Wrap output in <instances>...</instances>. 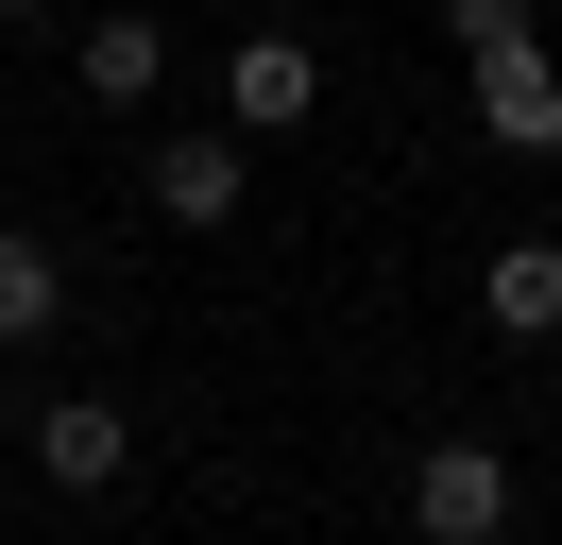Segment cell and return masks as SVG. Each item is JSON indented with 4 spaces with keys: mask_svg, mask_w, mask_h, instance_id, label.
<instances>
[{
    "mask_svg": "<svg viewBox=\"0 0 562 545\" xmlns=\"http://www.w3.org/2000/svg\"><path fill=\"white\" fill-rule=\"evenodd\" d=\"M443 34H460V52H512V34H528V0H443Z\"/></svg>",
    "mask_w": 562,
    "mask_h": 545,
    "instance_id": "9",
    "label": "cell"
},
{
    "mask_svg": "<svg viewBox=\"0 0 562 545\" xmlns=\"http://www.w3.org/2000/svg\"><path fill=\"white\" fill-rule=\"evenodd\" d=\"M239 136H154V204H171V222H239Z\"/></svg>",
    "mask_w": 562,
    "mask_h": 545,
    "instance_id": "5",
    "label": "cell"
},
{
    "mask_svg": "<svg viewBox=\"0 0 562 545\" xmlns=\"http://www.w3.org/2000/svg\"><path fill=\"white\" fill-rule=\"evenodd\" d=\"M52 324H69V256L0 222V341H52Z\"/></svg>",
    "mask_w": 562,
    "mask_h": 545,
    "instance_id": "7",
    "label": "cell"
},
{
    "mask_svg": "<svg viewBox=\"0 0 562 545\" xmlns=\"http://www.w3.org/2000/svg\"><path fill=\"white\" fill-rule=\"evenodd\" d=\"M86 86H103V102H154V86H171V34H154V18H103V34H86Z\"/></svg>",
    "mask_w": 562,
    "mask_h": 545,
    "instance_id": "8",
    "label": "cell"
},
{
    "mask_svg": "<svg viewBox=\"0 0 562 545\" xmlns=\"http://www.w3.org/2000/svg\"><path fill=\"white\" fill-rule=\"evenodd\" d=\"M222 102H239V136H290L324 102V52L307 34H239V52H222Z\"/></svg>",
    "mask_w": 562,
    "mask_h": 545,
    "instance_id": "3",
    "label": "cell"
},
{
    "mask_svg": "<svg viewBox=\"0 0 562 545\" xmlns=\"http://www.w3.org/2000/svg\"><path fill=\"white\" fill-rule=\"evenodd\" d=\"M409 529L426 545H512V460L494 443H426L409 460Z\"/></svg>",
    "mask_w": 562,
    "mask_h": 545,
    "instance_id": "1",
    "label": "cell"
},
{
    "mask_svg": "<svg viewBox=\"0 0 562 545\" xmlns=\"http://www.w3.org/2000/svg\"><path fill=\"white\" fill-rule=\"evenodd\" d=\"M477 307H494V341H562V238H512L477 272Z\"/></svg>",
    "mask_w": 562,
    "mask_h": 545,
    "instance_id": "6",
    "label": "cell"
},
{
    "mask_svg": "<svg viewBox=\"0 0 562 545\" xmlns=\"http://www.w3.org/2000/svg\"><path fill=\"white\" fill-rule=\"evenodd\" d=\"M120 460H137L120 392H52L35 409V477H52V494H120Z\"/></svg>",
    "mask_w": 562,
    "mask_h": 545,
    "instance_id": "2",
    "label": "cell"
},
{
    "mask_svg": "<svg viewBox=\"0 0 562 545\" xmlns=\"http://www.w3.org/2000/svg\"><path fill=\"white\" fill-rule=\"evenodd\" d=\"M0 18H35V0H0Z\"/></svg>",
    "mask_w": 562,
    "mask_h": 545,
    "instance_id": "10",
    "label": "cell"
},
{
    "mask_svg": "<svg viewBox=\"0 0 562 545\" xmlns=\"http://www.w3.org/2000/svg\"><path fill=\"white\" fill-rule=\"evenodd\" d=\"M477 120L512 136V154H562V68L528 52V34H512V52H477Z\"/></svg>",
    "mask_w": 562,
    "mask_h": 545,
    "instance_id": "4",
    "label": "cell"
}]
</instances>
